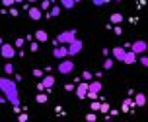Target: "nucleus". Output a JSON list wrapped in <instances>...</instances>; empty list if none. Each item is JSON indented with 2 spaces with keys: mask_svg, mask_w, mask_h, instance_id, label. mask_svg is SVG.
Instances as JSON below:
<instances>
[{
  "mask_svg": "<svg viewBox=\"0 0 148 122\" xmlns=\"http://www.w3.org/2000/svg\"><path fill=\"white\" fill-rule=\"evenodd\" d=\"M0 93L4 95L8 103H12L16 110H20V93H18V81L12 78H0Z\"/></svg>",
  "mask_w": 148,
  "mask_h": 122,
  "instance_id": "1",
  "label": "nucleus"
},
{
  "mask_svg": "<svg viewBox=\"0 0 148 122\" xmlns=\"http://www.w3.org/2000/svg\"><path fill=\"white\" fill-rule=\"evenodd\" d=\"M72 39H76V31L70 29V31H62V33L55 39V43H57V45H68Z\"/></svg>",
  "mask_w": 148,
  "mask_h": 122,
  "instance_id": "2",
  "label": "nucleus"
},
{
  "mask_svg": "<svg viewBox=\"0 0 148 122\" xmlns=\"http://www.w3.org/2000/svg\"><path fill=\"white\" fill-rule=\"evenodd\" d=\"M82 47H84V43H82L80 39H72V41L66 45V49H68V56H74V54H78V52L82 50Z\"/></svg>",
  "mask_w": 148,
  "mask_h": 122,
  "instance_id": "3",
  "label": "nucleus"
},
{
  "mask_svg": "<svg viewBox=\"0 0 148 122\" xmlns=\"http://www.w3.org/2000/svg\"><path fill=\"white\" fill-rule=\"evenodd\" d=\"M0 54L4 58H8V60H12L16 56V47H12V45H8V43H2L0 45Z\"/></svg>",
  "mask_w": 148,
  "mask_h": 122,
  "instance_id": "4",
  "label": "nucleus"
},
{
  "mask_svg": "<svg viewBox=\"0 0 148 122\" xmlns=\"http://www.w3.org/2000/svg\"><path fill=\"white\" fill-rule=\"evenodd\" d=\"M74 70V62L72 60H66V58H62L59 62V74H62V76H66V74H70Z\"/></svg>",
  "mask_w": 148,
  "mask_h": 122,
  "instance_id": "5",
  "label": "nucleus"
},
{
  "mask_svg": "<svg viewBox=\"0 0 148 122\" xmlns=\"http://www.w3.org/2000/svg\"><path fill=\"white\" fill-rule=\"evenodd\" d=\"M99 91H101V83H99V81H90V83H88V95H86V97L96 99Z\"/></svg>",
  "mask_w": 148,
  "mask_h": 122,
  "instance_id": "6",
  "label": "nucleus"
},
{
  "mask_svg": "<svg viewBox=\"0 0 148 122\" xmlns=\"http://www.w3.org/2000/svg\"><path fill=\"white\" fill-rule=\"evenodd\" d=\"M53 56L59 58V60H62V58L68 56V49L64 47V45H57V47L53 49Z\"/></svg>",
  "mask_w": 148,
  "mask_h": 122,
  "instance_id": "7",
  "label": "nucleus"
},
{
  "mask_svg": "<svg viewBox=\"0 0 148 122\" xmlns=\"http://www.w3.org/2000/svg\"><path fill=\"white\" fill-rule=\"evenodd\" d=\"M55 85V78H53V76H45L43 79H41V81H39V91H45V89H51V87Z\"/></svg>",
  "mask_w": 148,
  "mask_h": 122,
  "instance_id": "8",
  "label": "nucleus"
},
{
  "mask_svg": "<svg viewBox=\"0 0 148 122\" xmlns=\"http://www.w3.org/2000/svg\"><path fill=\"white\" fill-rule=\"evenodd\" d=\"M131 50H133L134 54H144L146 52V41H134L133 45H131Z\"/></svg>",
  "mask_w": 148,
  "mask_h": 122,
  "instance_id": "9",
  "label": "nucleus"
},
{
  "mask_svg": "<svg viewBox=\"0 0 148 122\" xmlns=\"http://www.w3.org/2000/svg\"><path fill=\"white\" fill-rule=\"evenodd\" d=\"M27 16H29L33 22H37V20L43 18V12H41V8H29V10H27Z\"/></svg>",
  "mask_w": 148,
  "mask_h": 122,
  "instance_id": "10",
  "label": "nucleus"
},
{
  "mask_svg": "<svg viewBox=\"0 0 148 122\" xmlns=\"http://www.w3.org/2000/svg\"><path fill=\"white\" fill-rule=\"evenodd\" d=\"M88 95V83H80V85L76 87V97L78 99H84Z\"/></svg>",
  "mask_w": 148,
  "mask_h": 122,
  "instance_id": "11",
  "label": "nucleus"
},
{
  "mask_svg": "<svg viewBox=\"0 0 148 122\" xmlns=\"http://www.w3.org/2000/svg\"><path fill=\"white\" fill-rule=\"evenodd\" d=\"M123 62H125V64H134V62H136V54H134L133 50H125Z\"/></svg>",
  "mask_w": 148,
  "mask_h": 122,
  "instance_id": "12",
  "label": "nucleus"
},
{
  "mask_svg": "<svg viewBox=\"0 0 148 122\" xmlns=\"http://www.w3.org/2000/svg\"><path fill=\"white\" fill-rule=\"evenodd\" d=\"M123 56H125V47H115L113 49V58L119 60V62H123Z\"/></svg>",
  "mask_w": 148,
  "mask_h": 122,
  "instance_id": "13",
  "label": "nucleus"
},
{
  "mask_svg": "<svg viewBox=\"0 0 148 122\" xmlns=\"http://www.w3.org/2000/svg\"><path fill=\"white\" fill-rule=\"evenodd\" d=\"M144 103H146L144 93H136V97H134V101H133V105H134V107H144Z\"/></svg>",
  "mask_w": 148,
  "mask_h": 122,
  "instance_id": "14",
  "label": "nucleus"
},
{
  "mask_svg": "<svg viewBox=\"0 0 148 122\" xmlns=\"http://www.w3.org/2000/svg\"><path fill=\"white\" fill-rule=\"evenodd\" d=\"M35 39H37V43H45V41L49 39V35H47V31L39 29V31H35Z\"/></svg>",
  "mask_w": 148,
  "mask_h": 122,
  "instance_id": "15",
  "label": "nucleus"
},
{
  "mask_svg": "<svg viewBox=\"0 0 148 122\" xmlns=\"http://www.w3.org/2000/svg\"><path fill=\"white\" fill-rule=\"evenodd\" d=\"M60 16V8L59 6H51L49 8V16L47 18H59Z\"/></svg>",
  "mask_w": 148,
  "mask_h": 122,
  "instance_id": "16",
  "label": "nucleus"
},
{
  "mask_svg": "<svg viewBox=\"0 0 148 122\" xmlns=\"http://www.w3.org/2000/svg\"><path fill=\"white\" fill-rule=\"evenodd\" d=\"M60 6L66 8V10H70V8H74V4H76V0H59Z\"/></svg>",
  "mask_w": 148,
  "mask_h": 122,
  "instance_id": "17",
  "label": "nucleus"
},
{
  "mask_svg": "<svg viewBox=\"0 0 148 122\" xmlns=\"http://www.w3.org/2000/svg\"><path fill=\"white\" fill-rule=\"evenodd\" d=\"M121 22H123V16H121V14H117V12H115V14H111V23L119 25Z\"/></svg>",
  "mask_w": 148,
  "mask_h": 122,
  "instance_id": "18",
  "label": "nucleus"
},
{
  "mask_svg": "<svg viewBox=\"0 0 148 122\" xmlns=\"http://www.w3.org/2000/svg\"><path fill=\"white\" fill-rule=\"evenodd\" d=\"M4 72H6V76L14 74V64H12V62H6V64H4Z\"/></svg>",
  "mask_w": 148,
  "mask_h": 122,
  "instance_id": "19",
  "label": "nucleus"
},
{
  "mask_svg": "<svg viewBox=\"0 0 148 122\" xmlns=\"http://www.w3.org/2000/svg\"><path fill=\"white\" fill-rule=\"evenodd\" d=\"M39 8H41V12H45V10H49V8H51V0H43Z\"/></svg>",
  "mask_w": 148,
  "mask_h": 122,
  "instance_id": "20",
  "label": "nucleus"
},
{
  "mask_svg": "<svg viewBox=\"0 0 148 122\" xmlns=\"http://www.w3.org/2000/svg\"><path fill=\"white\" fill-rule=\"evenodd\" d=\"M113 62H115V60H111V58H107V60L103 62V68H105V70H111V68H113Z\"/></svg>",
  "mask_w": 148,
  "mask_h": 122,
  "instance_id": "21",
  "label": "nucleus"
},
{
  "mask_svg": "<svg viewBox=\"0 0 148 122\" xmlns=\"http://www.w3.org/2000/svg\"><path fill=\"white\" fill-rule=\"evenodd\" d=\"M35 101H37V103H45V101H47V95H45V93H39L35 97Z\"/></svg>",
  "mask_w": 148,
  "mask_h": 122,
  "instance_id": "22",
  "label": "nucleus"
},
{
  "mask_svg": "<svg viewBox=\"0 0 148 122\" xmlns=\"http://www.w3.org/2000/svg\"><path fill=\"white\" fill-rule=\"evenodd\" d=\"M94 2V6H103V4H107L109 0H92Z\"/></svg>",
  "mask_w": 148,
  "mask_h": 122,
  "instance_id": "23",
  "label": "nucleus"
},
{
  "mask_svg": "<svg viewBox=\"0 0 148 122\" xmlns=\"http://www.w3.org/2000/svg\"><path fill=\"white\" fill-rule=\"evenodd\" d=\"M2 4H4L6 8H12V4H16V2L14 0H2Z\"/></svg>",
  "mask_w": 148,
  "mask_h": 122,
  "instance_id": "24",
  "label": "nucleus"
},
{
  "mask_svg": "<svg viewBox=\"0 0 148 122\" xmlns=\"http://www.w3.org/2000/svg\"><path fill=\"white\" fill-rule=\"evenodd\" d=\"M23 43H25V39H16L14 47H23Z\"/></svg>",
  "mask_w": 148,
  "mask_h": 122,
  "instance_id": "25",
  "label": "nucleus"
},
{
  "mask_svg": "<svg viewBox=\"0 0 148 122\" xmlns=\"http://www.w3.org/2000/svg\"><path fill=\"white\" fill-rule=\"evenodd\" d=\"M37 49H39V43H31L29 45V50H31V52H35Z\"/></svg>",
  "mask_w": 148,
  "mask_h": 122,
  "instance_id": "26",
  "label": "nucleus"
},
{
  "mask_svg": "<svg viewBox=\"0 0 148 122\" xmlns=\"http://www.w3.org/2000/svg\"><path fill=\"white\" fill-rule=\"evenodd\" d=\"M33 76H37V78H41V76H43V72H41L39 68H35V70H33Z\"/></svg>",
  "mask_w": 148,
  "mask_h": 122,
  "instance_id": "27",
  "label": "nucleus"
},
{
  "mask_svg": "<svg viewBox=\"0 0 148 122\" xmlns=\"http://www.w3.org/2000/svg\"><path fill=\"white\" fill-rule=\"evenodd\" d=\"M82 78H84V79H86V81H88V79H90V78H94V76H92V74H90V72H84V74H82Z\"/></svg>",
  "mask_w": 148,
  "mask_h": 122,
  "instance_id": "28",
  "label": "nucleus"
},
{
  "mask_svg": "<svg viewBox=\"0 0 148 122\" xmlns=\"http://www.w3.org/2000/svg\"><path fill=\"white\" fill-rule=\"evenodd\" d=\"M131 105H133V101H131V99H127L125 103H123V108H127V107H131Z\"/></svg>",
  "mask_w": 148,
  "mask_h": 122,
  "instance_id": "29",
  "label": "nucleus"
},
{
  "mask_svg": "<svg viewBox=\"0 0 148 122\" xmlns=\"http://www.w3.org/2000/svg\"><path fill=\"white\" fill-rule=\"evenodd\" d=\"M140 64H142V66H148V58H146V56L140 58Z\"/></svg>",
  "mask_w": 148,
  "mask_h": 122,
  "instance_id": "30",
  "label": "nucleus"
},
{
  "mask_svg": "<svg viewBox=\"0 0 148 122\" xmlns=\"http://www.w3.org/2000/svg\"><path fill=\"white\" fill-rule=\"evenodd\" d=\"M92 110H99V103H92Z\"/></svg>",
  "mask_w": 148,
  "mask_h": 122,
  "instance_id": "31",
  "label": "nucleus"
},
{
  "mask_svg": "<svg viewBox=\"0 0 148 122\" xmlns=\"http://www.w3.org/2000/svg\"><path fill=\"white\" fill-rule=\"evenodd\" d=\"M86 118H88V120H96V115H94V113H90V115L86 116Z\"/></svg>",
  "mask_w": 148,
  "mask_h": 122,
  "instance_id": "32",
  "label": "nucleus"
},
{
  "mask_svg": "<svg viewBox=\"0 0 148 122\" xmlns=\"http://www.w3.org/2000/svg\"><path fill=\"white\" fill-rule=\"evenodd\" d=\"M4 101H6V99H4V95L0 93V103H4Z\"/></svg>",
  "mask_w": 148,
  "mask_h": 122,
  "instance_id": "33",
  "label": "nucleus"
},
{
  "mask_svg": "<svg viewBox=\"0 0 148 122\" xmlns=\"http://www.w3.org/2000/svg\"><path fill=\"white\" fill-rule=\"evenodd\" d=\"M14 2H16V4H22V2H23V0H14Z\"/></svg>",
  "mask_w": 148,
  "mask_h": 122,
  "instance_id": "34",
  "label": "nucleus"
},
{
  "mask_svg": "<svg viewBox=\"0 0 148 122\" xmlns=\"http://www.w3.org/2000/svg\"><path fill=\"white\" fill-rule=\"evenodd\" d=\"M2 43H4V41H2V37H0V45H2Z\"/></svg>",
  "mask_w": 148,
  "mask_h": 122,
  "instance_id": "35",
  "label": "nucleus"
},
{
  "mask_svg": "<svg viewBox=\"0 0 148 122\" xmlns=\"http://www.w3.org/2000/svg\"><path fill=\"white\" fill-rule=\"evenodd\" d=\"M29 2H35V0H29Z\"/></svg>",
  "mask_w": 148,
  "mask_h": 122,
  "instance_id": "36",
  "label": "nucleus"
},
{
  "mask_svg": "<svg viewBox=\"0 0 148 122\" xmlns=\"http://www.w3.org/2000/svg\"><path fill=\"white\" fill-rule=\"evenodd\" d=\"M117 2H121V0H117Z\"/></svg>",
  "mask_w": 148,
  "mask_h": 122,
  "instance_id": "37",
  "label": "nucleus"
}]
</instances>
